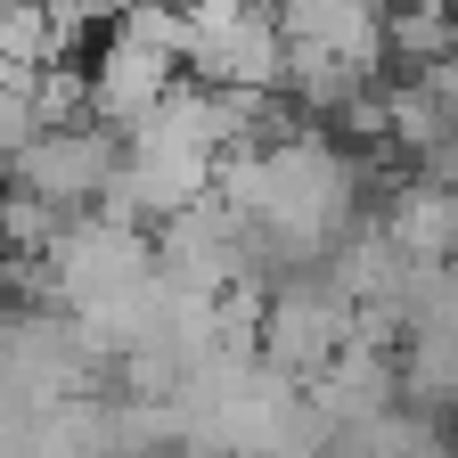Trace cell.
I'll use <instances>...</instances> for the list:
<instances>
[{"instance_id": "obj_1", "label": "cell", "mask_w": 458, "mask_h": 458, "mask_svg": "<svg viewBox=\"0 0 458 458\" xmlns=\"http://www.w3.org/2000/svg\"><path fill=\"white\" fill-rule=\"evenodd\" d=\"M213 197L238 213L246 262L270 270V278H286V270H319L360 229L369 181H360V164L344 156L327 131L270 123L254 148H238V156L221 164Z\"/></svg>"}, {"instance_id": "obj_2", "label": "cell", "mask_w": 458, "mask_h": 458, "mask_svg": "<svg viewBox=\"0 0 458 458\" xmlns=\"http://www.w3.org/2000/svg\"><path fill=\"white\" fill-rule=\"evenodd\" d=\"M41 278H49L57 311L106 352V344L140 319V303L156 295V238H148V221L106 213V205L98 213H74L41 246Z\"/></svg>"}, {"instance_id": "obj_3", "label": "cell", "mask_w": 458, "mask_h": 458, "mask_svg": "<svg viewBox=\"0 0 458 458\" xmlns=\"http://www.w3.org/2000/svg\"><path fill=\"white\" fill-rule=\"evenodd\" d=\"M278 33H286V90L303 106L377 98V74L393 57L385 0H278Z\"/></svg>"}, {"instance_id": "obj_4", "label": "cell", "mask_w": 458, "mask_h": 458, "mask_svg": "<svg viewBox=\"0 0 458 458\" xmlns=\"http://www.w3.org/2000/svg\"><path fill=\"white\" fill-rule=\"evenodd\" d=\"M181 74H189V57H181V9L140 0V9H123L98 33V57H90V74H82V106H90V123L131 131V123H148V114L181 90Z\"/></svg>"}, {"instance_id": "obj_5", "label": "cell", "mask_w": 458, "mask_h": 458, "mask_svg": "<svg viewBox=\"0 0 458 458\" xmlns=\"http://www.w3.org/2000/svg\"><path fill=\"white\" fill-rule=\"evenodd\" d=\"M352 335H369V327H360L352 295L327 278V262H319V270H286V278H270L262 303H254V352H262L278 377H295V385H311Z\"/></svg>"}, {"instance_id": "obj_6", "label": "cell", "mask_w": 458, "mask_h": 458, "mask_svg": "<svg viewBox=\"0 0 458 458\" xmlns=\"http://www.w3.org/2000/svg\"><path fill=\"white\" fill-rule=\"evenodd\" d=\"M181 57L205 90H286V33L262 0H181Z\"/></svg>"}, {"instance_id": "obj_7", "label": "cell", "mask_w": 458, "mask_h": 458, "mask_svg": "<svg viewBox=\"0 0 458 458\" xmlns=\"http://www.w3.org/2000/svg\"><path fill=\"white\" fill-rule=\"evenodd\" d=\"M114 156H123V131L90 123V114H74V123H41L33 148L9 164V189L33 197V205H49L57 221H74V213H98L106 205Z\"/></svg>"}, {"instance_id": "obj_8", "label": "cell", "mask_w": 458, "mask_h": 458, "mask_svg": "<svg viewBox=\"0 0 458 458\" xmlns=\"http://www.w3.org/2000/svg\"><path fill=\"white\" fill-rule=\"evenodd\" d=\"M49 9H57L66 33H90V25H114L123 9H140V0H49Z\"/></svg>"}, {"instance_id": "obj_9", "label": "cell", "mask_w": 458, "mask_h": 458, "mask_svg": "<svg viewBox=\"0 0 458 458\" xmlns=\"http://www.w3.org/2000/svg\"><path fill=\"white\" fill-rule=\"evenodd\" d=\"M418 82H426V90H434V98H442V114H450V131H458V49H450V57H442V66H426V74H418Z\"/></svg>"}, {"instance_id": "obj_10", "label": "cell", "mask_w": 458, "mask_h": 458, "mask_svg": "<svg viewBox=\"0 0 458 458\" xmlns=\"http://www.w3.org/2000/svg\"><path fill=\"white\" fill-rule=\"evenodd\" d=\"M442 9H450V25H458V0H442Z\"/></svg>"}]
</instances>
